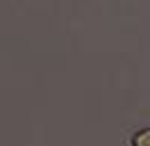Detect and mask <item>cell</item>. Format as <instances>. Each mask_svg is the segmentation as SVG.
<instances>
[{"label":"cell","instance_id":"6da1fadb","mask_svg":"<svg viewBox=\"0 0 150 146\" xmlns=\"http://www.w3.org/2000/svg\"><path fill=\"white\" fill-rule=\"evenodd\" d=\"M132 146H150V130H141L134 135L132 139Z\"/></svg>","mask_w":150,"mask_h":146}]
</instances>
